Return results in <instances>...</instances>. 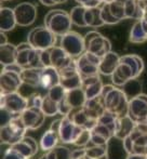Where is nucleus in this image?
I'll use <instances>...</instances> for the list:
<instances>
[{"label":"nucleus","instance_id":"nucleus-42","mask_svg":"<svg viewBox=\"0 0 147 159\" xmlns=\"http://www.w3.org/2000/svg\"><path fill=\"white\" fill-rule=\"evenodd\" d=\"M66 92H67V91H66L61 84H59V86H55V87H53L52 89L48 90L47 94H48V96L51 100H53L54 102H56L57 104H60V103L64 100V98H65Z\"/></svg>","mask_w":147,"mask_h":159},{"label":"nucleus","instance_id":"nucleus-31","mask_svg":"<svg viewBox=\"0 0 147 159\" xmlns=\"http://www.w3.org/2000/svg\"><path fill=\"white\" fill-rule=\"evenodd\" d=\"M60 142V136L56 132L52 131V130H47L43 133V135L40 139V148L43 152L48 153L51 149L57 146V143Z\"/></svg>","mask_w":147,"mask_h":159},{"label":"nucleus","instance_id":"nucleus-5","mask_svg":"<svg viewBox=\"0 0 147 159\" xmlns=\"http://www.w3.org/2000/svg\"><path fill=\"white\" fill-rule=\"evenodd\" d=\"M26 131L27 129L22 120L21 115L15 116L10 122H8L4 126H1V129H0L1 143L13 146L25 138Z\"/></svg>","mask_w":147,"mask_h":159},{"label":"nucleus","instance_id":"nucleus-55","mask_svg":"<svg viewBox=\"0 0 147 159\" xmlns=\"http://www.w3.org/2000/svg\"><path fill=\"white\" fill-rule=\"evenodd\" d=\"M101 3H109V2L114 1V0H99Z\"/></svg>","mask_w":147,"mask_h":159},{"label":"nucleus","instance_id":"nucleus-18","mask_svg":"<svg viewBox=\"0 0 147 159\" xmlns=\"http://www.w3.org/2000/svg\"><path fill=\"white\" fill-rule=\"evenodd\" d=\"M21 118L23 120L27 130H36L43 125L46 115L41 108H34V107H27L23 113L21 114Z\"/></svg>","mask_w":147,"mask_h":159},{"label":"nucleus","instance_id":"nucleus-43","mask_svg":"<svg viewBox=\"0 0 147 159\" xmlns=\"http://www.w3.org/2000/svg\"><path fill=\"white\" fill-rule=\"evenodd\" d=\"M91 142V130L88 129H82L78 138L74 142V145L79 148H86Z\"/></svg>","mask_w":147,"mask_h":159},{"label":"nucleus","instance_id":"nucleus-29","mask_svg":"<svg viewBox=\"0 0 147 159\" xmlns=\"http://www.w3.org/2000/svg\"><path fill=\"white\" fill-rule=\"evenodd\" d=\"M135 127V124L132 121L129 116H124V117H120L117 120V126H116L115 131V138L119 139V140L123 141L131 134Z\"/></svg>","mask_w":147,"mask_h":159},{"label":"nucleus","instance_id":"nucleus-30","mask_svg":"<svg viewBox=\"0 0 147 159\" xmlns=\"http://www.w3.org/2000/svg\"><path fill=\"white\" fill-rule=\"evenodd\" d=\"M17 49L16 46L12 43L2 44L0 47V63L2 67L9 66L16 63Z\"/></svg>","mask_w":147,"mask_h":159},{"label":"nucleus","instance_id":"nucleus-40","mask_svg":"<svg viewBox=\"0 0 147 159\" xmlns=\"http://www.w3.org/2000/svg\"><path fill=\"white\" fill-rule=\"evenodd\" d=\"M117 120H118V117L115 116L114 114L109 113V111H106L103 115L101 116L97 122L101 125H104L110 130L111 132L114 133V136H115V131H116V126H117Z\"/></svg>","mask_w":147,"mask_h":159},{"label":"nucleus","instance_id":"nucleus-33","mask_svg":"<svg viewBox=\"0 0 147 159\" xmlns=\"http://www.w3.org/2000/svg\"><path fill=\"white\" fill-rule=\"evenodd\" d=\"M86 23L87 26H90V27H101V26L105 25L101 15V7L87 9Z\"/></svg>","mask_w":147,"mask_h":159},{"label":"nucleus","instance_id":"nucleus-12","mask_svg":"<svg viewBox=\"0 0 147 159\" xmlns=\"http://www.w3.org/2000/svg\"><path fill=\"white\" fill-rule=\"evenodd\" d=\"M128 116L135 125L145 124L147 119V95L144 93L129 101Z\"/></svg>","mask_w":147,"mask_h":159},{"label":"nucleus","instance_id":"nucleus-4","mask_svg":"<svg viewBox=\"0 0 147 159\" xmlns=\"http://www.w3.org/2000/svg\"><path fill=\"white\" fill-rule=\"evenodd\" d=\"M40 61L42 67H54L61 70L76 63V59L70 57L61 47L54 46L50 49L40 51Z\"/></svg>","mask_w":147,"mask_h":159},{"label":"nucleus","instance_id":"nucleus-2","mask_svg":"<svg viewBox=\"0 0 147 159\" xmlns=\"http://www.w3.org/2000/svg\"><path fill=\"white\" fill-rule=\"evenodd\" d=\"M101 96L107 111L114 114L118 118L128 116L130 100L122 89L117 88L114 84H105Z\"/></svg>","mask_w":147,"mask_h":159},{"label":"nucleus","instance_id":"nucleus-41","mask_svg":"<svg viewBox=\"0 0 147 159\" xmlns=\"http://www.w3.org/2000/svg\"><path fill=\"white\" fill-rule=\"evenodd\" d=\"M122 90L124 91V93H126L127 96L129 98V100H131V98H135L136 95L141 94L142 93V86L136 79H134V80L129 81L128 84L123 87Z\"/></svg>","mask_w":147,"mask_h":159},{"label":"nucleus","instance_id":"nucleus-35","mask_svg":"<svg viewBox=\"0 0 147 159\" xmlns=\"http://www.w3.org/2000/svg\"><path fill=\"white\" fill-rule=\"evenodd\" d=\"M86 7L83 6H76L72 9L69 12L70 19L74 25L78 26V27H88L86 23V12H87Z\"/></svg>","mask_w":147,"mask_h":159},{"label":"nucleus","instance_id":"nucleus-60","mask_svg":"<svg viewBox=\"0 0 147 159\" xmlns=\"http://www.w3.org/2000/svg\"><path fill=\"white\" fill-rule=\"evenodd\" d=\"M29 159H35V158H34V157H32V158H29Z\"/></svg>","mask_w":147,"mask_h":159},{"label":"nucleus","instance_id":"nucleus-47","mask_svg":"<svg viewBox=\"0 0 147 159\" xmlns=\"http://www.w3.org/2000/svg\"><path fill=\"white\" fill-rule=\"evenodd\" d=\"M80 6H83L86 8H99L103 3L99 1V0H76Z\"/></svg>","mask_w":147,"mask_h":159},{"label":"nucleus","instance_id":"nucleus-48","mask_svg":"<svg viewBox=\"0 0 147 159\" xmlns=\"http://www.w3.org/2000/svg\"><path fill=\"white\" fill-rule=\"evenodd\" d=\"M72 159H86V148H78L73 151Z\"/></svg>","mask_w":147,"mask_h":159},{"label":"nucleus","instance_id":"nucleus-3","mask_svg":"<svg viewBox=\"0 0 147 159\" xmlns=\"http://www.w3.org/2000/svg\"><path fill=\"white\" fill-rule=\"evenodd\" d=\"M73 25L69 13L61 9L49 11L44 16V26L49 28L56 37L61 38L72 32Z\"/></svg>","mask_w":147,"mask_h":159},{"label":"nucleus","instance_id":"nucleus-23","mask_svg":"<svg viewBox=\"0 0 147 159\" xmlns=\"http://www.w3.org/2000/svg\"><path fill=\"white\" fill-rule=\"evenodd\" d=\"M84 113L93 120H99L101 116L106 111L105 105H104L103 98L102 96H99L96 98H92V100H87L84 106L82 107Z\"/></svg>","mask_w":147,"mask_h":159},{"label":"nucleus","instance_id":"nucleus-52","mask_svg":"<svg viewBox=\"0 0 147 159\" xmlns=\"http://www.w3.org/2000/svg\"><path fill=\"white\" fill-rule=\"evenodd\" d=\"M0 38H1V46H2V44L9 43V42H8V38H7V36H6V33H1V34H0Z\"/></svg>","mask_w":147,"mask_h":159},{"label":"nucleus","instance_id":"nucleus-26","mask_svg":"<svg viewBox=\"0 0 147 159\" xmlns=\"http://www.w3.org/2000/svg\"><path fill=\"white\" fill-rule=\"evenodd\" d=\"M16 19L13 9L8 7H1L0 9V30L1 33L11 32L16 26Z\"/></svg>","mask_w":147,"mask_h":159},{"label":"nucleus","instance_id":"nucleus-27","mask_svg":"<svg viewBox=\"0 0 147 159\" xmlns=\"http://www.w3.org/2000/svg\"><path fill=\"white\" fill-rule=\"evenodd\" d=\"M64 101L72 109H79L84 106L87 102V96L84 94V91L82 90V88H78L67 91Z\"/></svg>","mask_w":147,"mask_h":159},{"label":"nucleus","instance_id":"nucleus-51","mask_svg":"<svg viewBox=\"0 0 147 159\" xmlns=\"http://www.w3.org/2000/svg\"><path fill=\"white\" fill-rule=\"evenodd\" d=\"M39 1H40V3L43 4V6H46V7H53V6H55V4L52 2V0H39Z\"/></svg>","mask_w":147,"mask_h":159},{"label":"nucleus","instance_id":"nucleus-37","mask_svg":"<svg viewBox=\"0 0 147 159\" xmlns=\"http://www.w3.org/2000/svg\"><path fill=\"white\" fill-rule=\"evenodd\" d=\"M124 0H114L109 2V9L113 16L117 20L118 22H121L127 19L126 16V4Z\"/></svg>","mask_w":147,"mask_h":159},{"label":"nucleus","instance_id":"nucleus-24","mask_svg":"<svg viewBox=\"0 0 147 159\" xmlns=\"http://www.w3.org/2000/svg\"><path fill=\"white\" fill-rule=\"evenodd\" d=\"M66 117H68L70 120L76 125V126L82 128V129H88L92 130L93 128L96 126L97 121L96 120H93L84 113L83 108L79 109H73L69 114H68Z\"/></svg>","mask_w":147,"mask_h":159},{"label":"nucleus","instance_id":"nucleus-58","mask_svg":"<svg viewBox=\"0 0 147 159\" xmlns=\"http://www.w3.org/2000/svg\"><path fill=\"white\" fill-rule=\"evenodd\" d=\"M145 124H146V126H147V119H146V121H145Z\"/></svg>","mask_w":147,"mask_h":159},{"label":"nucleus","instance_id":"nucleus-17","mask_svg":"<svg viewBox=\"0 0 147 159\" xmlns=\"http://www.w3.org/2000/svg\"><path fill=\"white\" fill-rule=\"evenodd\" d=\"M81 131L82 128L76 126L68 117H63L59 131L60 141L65 144H74Z\"/></svg>","mask_w":147,"mask_h":159},{"label":"nucleus","instance_id":"nucleus-54","mask_svg":"<svg viewBox=\"0 0 147 159\" xmlns=\"http://www.w3.org/2000/svg\"><path fill=\"white\" fill-rule=\"evenodd\" d=\"M65 1H67V0H52V2L55 4V6H56V4H60V3H63V2H65Z\"/></svg>","mask_w":147,"mask_h":159},{"label":"nucleus","instance_id":"nucleus-1","mask_svg":"<svg viewBox=\"0 0 147 159\" xmlns=\"http://www.w3.org/2000/svg\"><path fill=\"white\" fill-rule=\"evenodd\" d=\"M144 70V61L136 54H127L120 57L119 66L111 76L115 87H124L131 80L137 79Z\"/></svg>","mask_w":147,"mask_h":159},{"label":"nucleus","instance_id":"nucleus-57","mask_svg":"<svg viewBox=\"0 0 147 159\" xmlns=\"http://www.w3.org/2000/svg\"><path fill=\"white\" fill-rule=\"evenodd\" d=\"M145 155L147 156V147H146V153H145Z\"/></svg>","mask_w":147,"mask_h":159},{"label":"nucleus","instance_id":"nucleus-20","mask_svg":"<svg viewBox=\"0 0 147 159\" xmlns=\"http://www.w3.org/2000/svg\"><path fill=\"white\" fill-rule=\"evenodd\" d=\"M114 138V133L108 129L106 126L101 125L97 122L96 126L91 130V142L90 144L97 145V146H103L107 145L110 139Z\"/></svg>","mask_w":147,"mask_h":159},{"label":"nucleus","instance_id":"nucleus-61","mask_svg":"<svg viewBox=\"0 0 147 159\" xmlns=\"http://www.w3.org/2000/svg\"><path fill=\"white\" fill-rule=\"evenodd\" d=\"M2 1H8V0H2Z\"/></svg>","mask_w":147,"mask_h":159},{"label":"nucleus","instance_id":"nucleus-28","mask_svg":"<svg viewBox=\"0 0 147 159\" xmlns=\"http://www.w3.org/2000/svg\"><path fill=\"white\" fill-rule=\"evenodd\" d=\"M42 69L43 68H38V67L24 68L21 73V79L23 84L32 87V88L40 87V79H41Z\"/></svg>","mask_w":147,"mask_h":159},{"label":"nucleus","instance_id":"nucleus-32","mask_svg":"<svg viewBox=\"0 0 147 159\" xmlns=\"http://www.w3.org/2000/svg\"><path fill=\"white\" fill-rule=\"evenodd\" d=\"M126 16L127 19L141 21L143 19V8L139 0H126Z\"/></svg>","mask_w":147,"mask_h":159},{"label":"nucleus","instance_id":"nucleus-13","mask_svg":"<svg viewBox=\"0 0 147 159\" xmlns=\"http://www.w3.org/2000/svg\"><path fill=\"white\" fill-rule=\"evenodd\" d=\"M19 26H29L35 23L37 19V7L32 2H21L13 9Z\"/></svg>","mask_w":147,"mask_h":159},{"label":"nucleus","instance_id":"nucleus-11","mask_svg":"<svg viewBox=\"0 0 147 159\" xmlns=\"http://www.w3.org/2000/svg\"><path fill=\"white\" fill-rule=\"evenodd\" d=\"M76 63H77V69L82 79L100 75L99 67L100 63H101V59L92 53L84 52L81 57L76 59Z\"/></svg>","mask_w":147,"mask_h":159},{"label":"nucleus","instance_id":"nucleus-15","mask_svg":"<svg viewBox=\"0 0 147 159\" xmlns=\"http://www.w3.org/2000/svg\"><path fill=\"white\" fill-rule=\"evenodd\" d=\"M60 78H61V84L66 91H70L74 89L81 88L82 86V77L80 76L77 69V63L70 65L64 69L59 70Z\"/></svg>","mask_w":147,"mask_h":159},{"label":"nucleus","instance_id":"nucleus-34","mask_svg":"<svg viewBox=\"0 0 147 159\" xmlns=\"http://www.w3.org/2000/svg\"><path fill=\"white\" fill-rule=\"evenodd\" d=\"M86 159H108V145L89 144L86 147Z\"/></svg>","mask_w":147,"mask_h":159},{"label":"nucleus","instance_id":"nucleus-8","mask_svg":"<svg viewBox=\"0 0 147 159\" xmlns=\"http://www.w3.org/2000/svg\"><path fill=\"white\" fill-rule=\"evenodd\" d=\"M16 64L21 68H43L40 61V51L34 49L27 41L17 44Z\"/></svg>","mask_w":147,"mask_h":159},{"label":"nucleus","instance_id":"nucleus-19","mask_svg":"<svg viewBox=\"0 0 147 159\" xmlns=\"http://www.w3.org/2000/svg\"><path fill=\"white\" fill-rule=\"evenodd\" d=\"M105 84H103L100 75L92 76V77L83 78L82 79V90L84 91V94L87 96V100H92L101 96L102 91Z\"/></svg>","mask_w":147,"mask_h":159},{"label":"nucleus","instance_id":"nucleus-9","mask_svg":"<svg viewBox=\"0 0 147 159\" xmlns=\"http://www.w3.org/2000/svg\"><path fill=\"white\" fill-rule=\"evenodd\" d=\"M60 47L73 59H78L86 52L83 37L79 33L74 32V30L61 37Z\"/></svg>","mask_w":147,"mask_h":159},{"label":"nucleus","instance_id":"nucleus-49","mask_svg":"<svg viewBox=\"0 0 147 159\" xmlns=\"http://www.w3.org/2000/svg\"><path fill=\"white\" fill-rule=\"evenodd\" d=\"M61 121H62V118H60V119H56L54 120V121L51 124V126L49 129L52 130V131L56 132L57 134H59V131H60V127H61Z\"/></svg>","mask_w":147,"mask_h":159},{"label":"nucleus","instance_id":"nucleus-25","mask_svg":"<svg viewBox=\"0 0 147 159\" xmlns=\"http://www.w3.org/2000/svg\"><path fill=\"white\" fill-rule=\"evenodd\" d=\"M61 82L60 73L54 67H44L42 69L41 79H40V87L46 90H50L53 87L59 86Z\"/></svg>","mask_w":147,"mask_h":159},{"label":"nucleus","instance_id":"nucleus-7","mask_svg":"<svg viewBox=\"0 0 147 159\" xmlns=\"http://www.w3.org/2000/svg\"><path fill=\"white\" fill-rule=\"evenodd\" d=\"M83 39L86 44V52L92 53L100 59L111 52V43L109 39L104 37L99 32L92 30L87 33L83 36Z\"/></svg>","mask_w":147,"mask_h":159},{"label":"nucleus","instance_id":"nucleus-46","mask_svg":"<svg viewBox=\"0 0 147 159\" xmlns=\"http://www.w3.org/2000/svg\"><path fill=\"white\" fill-rule=\"evenodd\" d=\"M2 159H25L16 149H14L12 146H10L3 154Z\"/></svg>","mask_w":147,"mask_h":159},{"label":"nucleus","instance_id":"nucleus-10","mask_svg":"<svg viewBox=\"0 0 147 159\" xmlns=\"http://www.w3.org/2000/svg\"><path fill=\"white\" fill-rule=\"evenodd\" d=\"M1 109H6L14 116H19L27 108V98L20 92L1 94L0 96Z\"/></svg>","mask_w":147,"mask_h":159},{"label":"nucleus","instance_id":"nucleus-36","mask_svg":"<svg viewBox=\"0 0 147 159\" xmlns=\"http://www.w3.org/2000/svg\"><path fill=\"white\" fill-rule=\"evenodd\" d=\"M129 40L132 43H143L147 40V35L143 28L141 21H136L130 30Z\"/></svg>","mask_w":147,"mask_h":159},{"label":"nucleus","instance_id":"nucleus-53","mask_svg":"<svg viewBox=\"0 0 147 159\" xmlns=\"http://www.w3.org/2000/svg\"><path fill=\"white\" fill-rule=\"evenodd\" d=\"M141 22H142V25H143L144 30H145V33H146V35H147V22L143 21V20H141Z\"/></svg>","mask_w":147,"mask_h":159},{"label":"nucleus","instance_id":"nucleus-50","mask_svg":"<svg viewBox=\"0 0 147 159\" xmlns=\"http://www.w3.org/2000/svg\"><path fill=\"white\" fill-rule=\"evenodd\" d=\"M126 159H147L146 155H128Z\"/></svg>","mask_w":147,"mask_h":159},{"label":"nucleus","instance_id":"nucleus-22","mask_svg":"<svg viewBox=\"0 0 147 159\" xmlns=\"http://www.w3.org/2000/svg\"><path fill=\"white\" fill-rule=\"evenodd\" d=\"M120 57L116 52L111 51L108 54H106L104 57L101 59V63H100V74L103 76H113V74L116 71L117 67L119 66L120 63Z\"/></svg>","mask_w":147,"mask_h":159},{"label":"nucleus","instance_id":"nucleus-62","mask_svg":"<svg viewBox=\"0 0 147 159\" xmlns=\"http://www.w3.org/2000/svg\"><path fill=\"white\" fill-rule=\"evenodd\" d=\"M124 1H126V0H124Z\"/></svg>","mask_w":147,"mask_h":159},{"label":"nucleus","instance_id":"nucleus-21","mask_svg":"<svg viewBox=\"0 0 147 159\" xmlns=\"http://www.w3.org/2000/svg\"><path fill=\"white\" fill-rule=\"evenodd\" d=\"M12 147L14 149H16L25 159L34 157L37 154L38 149H39L37 141L34 138H32V136H25L23 140L20 141L15 145H13Z\"/></svg>","mask_w":147,"mask_h":159},{"label":"nucleus","instance_id":"nucleus-45","mask_svg":"<svg viewBox=\"0 0 147 159\" xmlns=\"http://www.w3.org/2000/svg\"><path fill=\"white\" fill-rule=\"evenodd\" d=\"M43 96L39 93H32L27 96V107H34V108H41Z\"/></svg>","mask_w":147,"mask_h":159},{"label":"nucleus","instance_id":"nucleus-38","mask_svg":"<svg viewBox=\"0 0 147 159\" xmlns=\"http://www.w3.org/2000/svg\"><path fill=\"white\" fill-rule=\"evenodd\" d=\"M46 155L48 159H72V151L63 145H57Z\"/></svg>","mask_w":147,"mask_h":159},{"label":"nucleus","instance_id":"nucleus-59","mask_svg":"<svg viewBox=\"0 0 147 159\" xmlns=\"http://www.w3.org/2000/svg\"><path fill=\"white\" fill-rule=\"evenodd\" d=\"M139 1H145V0H139Z\"/></svg>","mask_w":147,"mask_h":159},{"label":"nucleus","instance_id":"nucleus-16","mask_svg":"<svg viewBox=\"0 0 147 159\" xmlns=\"http://www.w3.org/2000/svg\"><path fill=\"white\" fill-rule=\"evenodd\" d=\"M22 86H23V82L21 79V74L2 69L1 74H0L1 94H10V93L19 92Z\"/></svg>","mask_w":147,"mask_h":159},{"label":"nucleus","instance_id":"nucleus-44","mask_svg":"<svg viewBox=\"0 0 147 159\" xmlns=\"http://www.w3.org/2000/svg\"><path fill=\"white\" fill-rule=\"evenodd\" d=\"M101 15H102V19H103L104 24H106V25H115V24L119 23L113 16V14H111L109 3H103L101 6Z\"/></svg>","mask_w":147,"mask_h":159},{"label":"nucleus","instance_id":"nucleus-56","mask_svg":"<svg viewBox=\"0 0 147 159\" xmlns=\"http://www.w3.org/2000/svg\"><path fill=\"white\" fill-rule=\"evenodd\" d=\"M39 159H48V158H47V155H46V154H44V155H42L41 157H40Z\"/></svg>","mask_w":147,"mask_h":159},{"label":"nucleus","instance_id":"nucleus-39","mask_svg":"<svg viewBox=\"0 0 147 159\" xmlns=\"http://www.w3.org/2000/svg\"><path fill=\"white\" fill-rule=\"evenodd\" d=\"M41 111H43V114L46 116H54L59 113V104L56 102H54L53 100H51L48 96V94H46L43 96V101H42V106H41Z\"/></svg>","mask_w":147,"mask_h":159},{"label":"nucleus","instance_id":"nucleus-14","mask_svg":"<svg viewBox=\"0 0 147 159\" xmlns=\"http://www.w3.org/2000/svg\"><path fill=\"white\" fill-rule=\"evenodd\" d=\"M132 142V152L130 155H145L147 147V126L146 124L135 125L129 135Z\"/></svg>","mask_w":147,"mask_h":159},{"label":"nucleus","instance_id":"nucleus-6","mask_svg":"<svg viewBox=\"0 0 147 159\" xmlns=\"http://www.w3.org/2000/svg\"><path fill=\"white\" fill-rule=\"evenodd\" d=\"M57 37L46 26H37L27 35V42L34 49L43 51L55 46Z\"/></svg>","mask_w":147,"mask_h":159}]
</instances>
